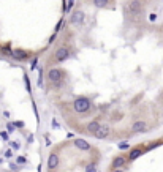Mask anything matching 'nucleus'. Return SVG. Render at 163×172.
I'll list each match as a JSON object with an SVG mask.
<instances>
[{"instance_id":"412c9836","label":"nucleus","mask_w":163,"mask_h":172,"mask_svg":"<svg viewBox=\"0 0 163 172\" xmlns=\"http://www.w3.org/2000/svg\"><path fill=\"white\" fill-rule=\"evenodd\" d=\"M3 155H5V158H8V160H10V158H13V150H11V149H8Z\"/></svg>"},{"instance_id":"4468645a","label":"nucleus","mask_w":163,"mask_h":172,"mask_svg":"<svg viewBox=\"0 0 163 172\" xmlns=\"http://www.w3.org/2000/svg\"><path fill=\"white\" fill-rule=\"evenodd\" d=\"M92 3H94L97 8H105L109 3V0H92Z\"/></svg>"},{"instance_id":"a878e982","label":"nucleus","mask_w":163,"mask_h":172,"mask_svg":"<svg viewBox=\"0 0 163 172\" xmlns=\"http://www.w3.org/2000/svg\"><path fill=\"white\" fill-rule=\"evenodd\" d=\"M10 169H11V170H17V164H13V163H11V164H10Z\"/></svg>"},{"instance_id":"bb28decb","label":"nucleus","mask_w":163,"mask_h":172,"mask_svg":"<svg viewBox=\"0 0 163 172\" xmlns=\"http://www.w3.org/2000/svg\"><path fill=\"white\" fill-rule=\"evenodd\" d=\"M52 127H54V128H59V123H57L56 120H52Z\"/></svg>"},{"instance_id":"39448f33","label":"nucleus","mask_w":163,"mask_h":172,"mask_svg":"<svg viewBox=\"0 0 163 172\" xmlns=\"http://www.w3.org/2000/svg\"><path fill=\"white\" fill-rule=\"evenodd\" d=\"M68 55H70V51H68L65 46H62V47H59L57 51H56V54H54V60H56L57 63H60V62L67 60Z\"/></svg>"},{"instance_id":"f8f14e48","label":"nucleus","mask_w":163,"mask_h":172,"mask_svg":"<svg viewBox=\"0 0 163 172\" xmlns=\"http://www.w3.org/2000/svg\"><path fill=\"white\" fill-rule=\"evenodd\" d=\"M13 57L17 59V60H24V59H29V52L22 51V49H16V51L13 52Z\"/></svg>"},{"instance_id":"6ab92c4d","label":"nucleus","mask_w":163,"mask_h":172,"mask_svg":"<svg viewBox=\"0 0 163 172\" xmlns=\"http://www.w3.org/2000/svg\"><path fill=\"white\" fill-rule=\"evenodd\" d=\"M117 147H119L121 150H127V149H130V144H128V142H122V144H119Z\"/></svg>"},{"instance_id":"f257e3e1","label":"nucleus","mask_w":163,"mask_h":172,"mask_svg":"<svg viewBox=\"0 0 163 172\" xmlns=\"http://www.w3.org/2000/svg\"><path fill=\"white\" fill-rule=\"evenodd\" d=\"M127 13H128L131 21H139V17H141V14H143L141 0H130V2L127 3Z\"/></svg>"},{"instance_id":"4be33fe9","label":"nucleus","mask_w":163,"mask_h":172,"mask_svg":"<svg viewBox=\"0 0 163 172\" xmlns=\"http://www.w3.org/2000/svg\"><path fill=\"white\" fill-rule=\"evenodd\" d=\"M38 87H43V71H40V78H38Z\"/></svg>"},{"instance_id":"aec40b11","label":"nucleus","mask_w":163,"mask_h":172,"mask_svg":"<svg viewBox=\"0 0 163 172\" xmlns=\"http://www.w3.org/2000/svg\"><path fill=\"white\" fill-rule=\"evenodd\" d=\"M8 131H0V139H3V141H8Z\"/></svg>"},{"instance_id":"9d476101","label":"nucleus","mask_w":163,"mask_h":172,"mask_svg":"<svg viewBox=\"0 0 163 172\" xmlns=\"http://www.w3.org/2000/svg\"><path fill=\"white\" fill-rule=\"evenodd\" d=\"M73 144H75V147L76 149H79V150H84V152H89L90 150V144L87 142V141H84V139H75L73 141Z\"/></svg>"},{"instance_id":"5701e85b","label":"nucleus","mask_w":163,"mask_h":172,"mask_svg":"<svg viewBox=\"0 0 163 172\" xmlns=\"http://www.w3.org/2000/svg\"><path fill=\"white\" fill-rule=\"evenodd\" d=\"M149 21H151V22H154V21H157V14H154V13H152V14L149 16Z\"/></svg>"},{"instance_id":"f3484780","label":"nucleus","mask_w":163,"mask_h":172,"mask_svg":"<svg viewBox=\"0 0 163 172\" xmlns=\"http://www.w3.org/2000/svg\"><path fill=\"white\" fill-rule=\"evenodd\" d=\"M14 130H16L14 123H11V122H8V123H7V131L11 134V133H14Z\"/></svg>"},{"instance_id":"2eb2a0df","label":"nucleus","mask_w":163,"mask_h":172,"mask_svg":"<svg viewBox=\"0 0 163 172\" xmlns=\"http://www.w3.org/2000/svg\"><path fill=\"white\" fill-rule=\"evenodd\" d=\"M86 172H97V164L95 163H89L86 166Z\"/></svg>"},{"instance_id":"a211bd4d","label":"nucleus","mask_w":163,"mask_h":172,"mask_svg":"<svg viewBox=\"0 0 163 172\" xmlns=\"http://www.w3.org/2000/svg\"><path fill=\"white\" fill-rule=\"evenodd\" d=\"M16 163H17V164H26V163H27V158H26V156H17V158H16Z\"/></svg>"},{"instance_id":"b1692460","label":"nucleus","mask_w":163,"mask_h":172,"mask_svg":"<svg viewBox=\"0 0 163 172\" xmlns=\"http://www.w3.org/2000/svg\"><path fill=\"white\" fill-rule=\"evenodd\" d=\"M37 62H38V59H33V60H32V68H30V69H35V66H37Z\"/></svg>"},{"instance_id":"dca6fc26","label":"nucleus","mask_w":163,"mask_h":172,"mask_svg":"<svg viewBox=\"0 0 163 172\" xmlns=\"http://www.w3.org/2000/svg\"><path fill=\"white\" fill-rule=\"evenodd\" d=\"M10 147H11V150H19L21 149V144L17 141H11L10 142Z\"/></svg>"},{"instance_id":"7ed1b4c3","label":"nucleus","mask_w":163,"mask_h":172,"mask_svg":"<svg viewBox=\"0 0 163 172\" xmlns=\"http://www.w3.org/2000/svg\"><path fill=\"white\" fill-rule=\"evenodd\" d=\"M46 78L48 81L54 85H59L62 81H63V71L60 68H49L48 73H46Z\"/></svg>"},{"instance_id":"f03ea898","label":"nucleus","mask_w":163,"mask_h":172,"mask_svg":"<svg viewBox=\"0 0 163 172\" xmlns=\"http://www.w3.org/2000/svg\"><path fill=\"white\" fill-rule=\"evenodd\" d=\"M90 108H92V101L87 96H79L73 101V111L78 114H86L87 111H90Z\"/></svg>"},{"instance_id":"393cba45","label":"nucleus","mask_w":163,"mask_h":172,"mask_svg":"<svg viewBox=\"0 0 163 172\" xmlns=\"http://www.w3.org/2000/svg\"><path fill=\"white\" fill-rule=\"evenodd\" d=\"M14 127H17V128H22V127H24V123H22V122H16V123H14Z\"/></svg>"},{"instance_id":"cd10ccee","label":"nucleus","mask_w":163,"mask_h":172,"mask_svg":"<svg viewBox=\"0 0 163 172\" xmlns=\"http://www.w3.org/2000/svg\"><path fill=\"white\" fill-rule=\"evenodd\" d=\"M111 172H124V170H122V169H112Z\"/></svg>"},{"instance_id":"6e6552de","label":"nucleus","mask_w":163,"mask_h":172,"mask_svg":"<svg viewBox=\"0 0 163 172\" xmlns=\"http://www.w3.org/2000/svg\"><path fill=\"white\" fill-rule=\"evenodd\" d=\"M84 19H86V14H84V11H75L73 14H72V24H75V26H81V24L84 22Z\"/></svg>"},{"instance_id":"ddd939ff","label":"nucleus","mask_w":163,"mask_h":172,"mask_svg":"<svg viewBox=\"0 0 163 172\" xmlns=\"http://www.w3.org/2000/svg\"><path fill=\"white\" fill-rule=\"evenodd\" d=\"M143 155V149H131L130 150V155H128V160L130 161H135L136 158H139Z\"/></svg>"},{"instance_id":"423d86ee","label":"nucleus","mask_w":163,"mask_h":172,"mask_svg":"<svg viewBox=\"0 0 163 172\" xmlns=\"http://www.w3.org/2000/svg\"><path fill=\"white\" fill-rule=\"evenodd\" d=\"M100 122L98 120H92V122H89V123L86 125V133L87 134H90V136H95L97 134V131L100 130Z\"/></svg>"},{"instance_id":"1a4fd4ad","label":"nucleus","mask_w":163,"mask_h":172,"mask_svg":"<svg viewBox=\"0 0 163 172\" xmlns=\"http://www.w3.org/2000/svg\"><path fill=\"white\" fill-rule=\"evenodd\" d=\"M109 134H111V127H109V125H101L100 130L97 131L95 137H97V139H106Z\"/></svg>"},{"instance_id":"0eeeda50","label":"nucleus","mask_w":163,"mask_h":172,"mask_svg":"<svg viewBox=\"0 0 163 172\" xmlns=\"http://www.w3.org/2000/svg\"><path fill=\"white\" fill-rule=\"evenodd\" d=\"M130 160H128V156H124V155H121V156H116L114 160H112V169H122L127 163H128Z\"/></svg>"},{"instance_id":"c85d7f7f","label":"nucleus","mask_w":163,"mask_h":172,"mask_svg":"<svg viewBox=\"0 0 163 172\" xmlns=\"http://www.w3.org/2000/svg\"><path fill=\"white\" fill-rule=\"evenodd\" d=\"M0 163H3V160H2V158H0Z\"/></svg>"},{"instance_id":"9b49d317","label":"nucleus","mask_w":163,"mask_h":172,"mask_svg":"<svg viewBox=\"0 0 163 172\" xmlns=\"http://www.w3.org/2000/svg\"><path fill=\"white\" fill-rule=\"evenodd\" d=\"M59 155L57 153H51L49 155V158H48V167L51 169V170H54V169H57V166H59Z\"/></svg>"},{"instance_id":"20e7f679","label":"nucleus","mask_w":163,"mask_h":172,"mask_svg":"<svg viewBox=\"0 0 163 172\" xmlns=\"http://www.w3.org/2000/svg\"><path fill=\"white\" fill-rule=\"evenodd\" d=\"M147 128H149V125H147L146 120H136L131 125V131L133 133H146Z\"/></svg>"}]
</instances>
